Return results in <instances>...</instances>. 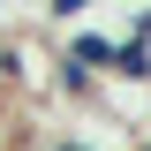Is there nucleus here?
I'll list each match as a JSON object with an SVG mask.
<instances>
[{
    "label": "nucleus",
    "instance_id": "nucleus-1",
    "mask_svg": "<svg viewBox=\"0 0 151 151\" xmlns=\"http://www.w3.org/2000/svg\"><path fill=\"white\" fill-rule=\"evenodd\" d=\"M53 91H60V98H98L106 83H98V76H83L68 53H60V60H53Z\"/></svg>",
    "mask_w": 151,
    "mask_h": 151
},
{
    "label": "nucleus",
    "instance_id": "nucleus-2",
    "mask_svg": "<svg viewBox=\"0 0 151 151\" xmlns=\"http://www.w3.org/2000/svg\"><path fill=\"white\" fill-rule=\"evenodd\" d=\"M45 151H106V144H83V136H53Z\"/></svg>",
    "mask_w": 151,
    "mask_h": 151
},
{
    "label": "nucleus",
    "instance_id": "nucleus-3",
    "mask_svg": "<svg viewBox=\"0 0 151 151\" xmlns=\"http://www.w3.org/2000/svg\"><path fill=\"white\" fill-rule=\"evenodd\" d=\"M144 144H151V121H144Z\"/></svg>",
    "mask_w": 151,
    "mask_h": 151
},
{
    "label": "nucleus",
    "instance_id": "nucleus-4",
    "mask_svg": "<svg viewBox=\"0 0 151 151\" xmlns=\"http://www.w3.org/2000/svg\"><path fill=\"white\" fill-rule=\"evenodd\" d=\"M144 151H151V144H144Z\"/></svg>",
    "mask_w": 151,
    "mask_h": 151
}]
</instances>
